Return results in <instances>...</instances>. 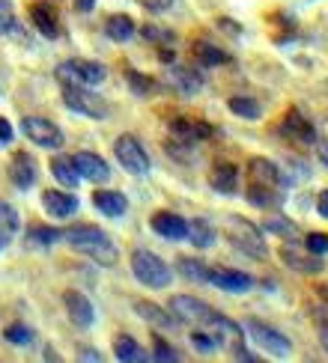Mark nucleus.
Listing matches in <instances>:
<instances>
[{
  "label": "nucleus",
  "instance_id": "obj_1",
  "mask_svg": "<svg viewBox=\"0 0 328 363\" xmlns=\"http://www.w3.org/2000/svg\"><path fill=\"white\" fill-rule=\"evenodd\" d=\"M63 238H66L78 253L89 256V259L99 262V265H104V268L116 265V259H119V250H116L114 241L108 238V233L99 230V226H93V223H78V226H72V230L63 233Z\"/></svg>",
  "mask_w": 328,
  "mask_h": 363
},
{
  "label": "nucleus",
  "instance_id": "obj_2",
  "mask_svg": "<svg viewBox=\"0 0 328 363\" xmlns=\"http://www.w3.org/2000/svg\"><path fill=\"white\" fill-rule=\"evenodd\" d=\"M224 235H227V241L242 250L245 256H253V259H266V235L257 223H251L248 218H239V215H227L224 218Z\"/></svg>",
  "mask_w": 328,
  "mask_h": 363
},
{
  "label": "nucleus",
  "instance_id": "obj_3",
  "mask_svg": "<svg viewBox=\"0 0 328 363\" xmlns=\"http://www.w3.org/2000/svg\"><path fill=\"white\" fill-rule=\"evenodd\" d=\"M63 104L87 119H108L111 116V104L99 93H89L84 84H66L63 86Z\"/></svg>",
  "mask_w": 328,
  "mask_h": 363
},
{
  "label": "nucleus",
  "instance_id": "obj_4",
  "mask_svg": "<svg viewBox=\"0 0 328 363\" xmlns=\"http://www.w3.org/2000/svg\"><path fill=\"white\" fill-rule=\"evenodd\" d=\"M131 274L138 277L143 286H149V289H164V286L170 283L173 271H170V265L164 259H158L155 253L134 250L131 253Z\"/></svg>",
  "mask_w": 328,
  "mask_h": 363
},
{
  "label": "nucleus",
  "instance_id": "obj_5",
  "mask_svg": "<svg viewBox=\"0 0 328 363\" xmlns=\"http://www.w3.org/2000/svg\"><path fill=\"white\" fill-rule=\"evenodd\" d=\"M114 155H116L119 164H123V170L131 173V176H146L149 167H153L146 149L141 146V140L134 138V134H119V138L114 140Z\"/></svg>",
  "mask_w": 328,
  "mask_h": 363
},
{
  "label": "nucleus",
  "instance_id": "obj_6",
  "mask_svg": "<svg viewBox=\"0 0 328 363\" xmlns=\"http://www.w3.org/2000/svg\"><path fill=\"white\" fill-rule=\"evenodd\" d=\"M170 313L176 315L179 322H185L191 328H209L215 319V310L206 304V301L194 298V295H173L170 298Z\"/></svg>",
  "mask_w": 328,
  "mask_h": 363
},
{
  "label": "nucleus",
  "instance_id": "obj_7",
  "mask_svg": "<svg viewBox=\"0 0 328 363\" xmlns=\"http://www.w3.org/2000/svg\"><path fill=\"white\" fill-rule=\"evenodd\" d=\"M57 78L66 84H84V86H96L108 78V69L96 60H66L57 69Z\"/></svg>",
  "mask_w": 328,
  "mask_h": 363
},
{
  "label": "nucleus",
  "instance_id": "obj_8",
  "mask_svg": "<svg viewBox=\"0 0 328 363\" xmlns=\"http://www.w3.org/2000/svg\"><path fill=\"white\" fill-rule=\"evenodd\" d=\"M245 328H248L251 340L257 342L266 354H272V357H290L293 342H290L287 337H283L280 330H275L272 325H266V322H260V319H248V322H245Z\"/></svg>",
  "mask_w": 328,
  "mask_h": 363
},
{
  "label": "nucleus",
  "instance_id": "obj_9",
  "mask_svg": "<svg viewBox=\"0 0 328 363\" xmlns=\"http://www.w3.org/2000/svg\"><path fill=\"white\" fill-rule=\"evenodd\" d=\"M21 128L27 134V140H33L42 149H63V143H66V134L60 131V125L45 116H24Z\"/></svg>",
  "mask_w": 328,
  "mask_h": 363
},
{
  "label": "nucleus",
  "instance_id": "obj_10",
  "mask_svg": "<svg viewBox=\"0 0 328 363\" xmlns=\"http://www.w3.org/2000/svg\"><path fill=\"white\" fill-rule=\"evenodd\" d=\"M209 328H212L209 334L215 337V345H218V349L230 352V354H236L239 349H245V345H242V340H245L242 325H236L233 319H227V315L215 313V319H212V325H209Z\"/></svg>",
  "mask_w": 328,
  "mask_h": 363
},
{
  "label": "nucleus",
  "instance_id": "obj_11",
  "mask_svg": "<svg viewBox=\"0 0 328 363\" xmlns=\"http://www.w3.org/2000/svg\"><path fill=\"white\" fill-rule=\"evenodd\" d=\"M209 286H218L221 292L230 295H245L253 289V277L248 271H236V268H209Z\"/></svg>",
  "mask_w": 328,
  "mask_h": 363
},
{
  "label": "nucleus",
  "instance_id": "obj_12",
  "mask_svg": "<svg viewBox=\"0 0 328 363\" xmlns=\"http://www.w3.org/2000/svg\"><path fill=\"white\" fill-rule=\"evenodd\" d=\"M280 259H283V265H287V268L298 271V274H319V271L325 268L322 256L310 253L307 247L298 250V247L293 245V238H290V245H280Z\"/></svg>",
  "mask_w": 328,
  "mask_h": 363
},
{
  "label": "nucleus",
  "instance_id": "obj_13",
  "mask_svg": "<svg viewBox=\"0 0 328 363\" xmlns=\"http://www.w3.org/2000/svg\"><path fill=\"white\" fill-rule=\"evenodd\" d=\"M63 304H66L69 322H72L75 328H84V330H87L89 325L96 322V310H93V304H89V298H87V295L69 289V292L63 295Z\"/></svg>",
  "mask_w": 328,
  "mask_h": 363
},
{
  "label": "nucleus",
  "instance_id": "obj_14",
  "mask_svg": "<svg viewBox=\"0 0 328 363\" xmlns=\"http://www.w3.org/2000/svg\"><path fill=\"white\" fill-rule=\"evenodd\" d=\"M280 134H287L290 140H298V143H313L317 140V131H313V123L298 111V108H290L283 113V123H280Z\"/></svg>",
  "mask_w": 328,
  "mask_h": 363
},
{
  "label": "nucleus",
  "instance_id": "obj_15",
  "mask_svg": "<svg viewBox=\"0 0 328 363\" xmlns=\"http://www.w3.org/2000/svg\"><path fill=\"white\" fill-rule=\"evenodd\" d=\"M170 134L179 143H200L212 134V125L200 123V119H191V116H176L170 119Z\"/></svg>",
  "mask_w": 328,
  "mask_h": 363
},
{
  "label": "nucleus",
  "instance_id": "obj_16",
  "mask_svg": "<svg viewBox=\"0 0 328 363\" xmlns=\"http://www.w3.org/2000/svg\"><path fill=\"white\" fill-rule=\"evenodd\" d=\"M149 226H153V233L168 238V241H182L188 238V220L173 215V211H158V215H153V220H149Z\"/></svg>",
  "mask_w": 328,
  "mask_h": 363
},
{
  "label": "nucleus",
  "instance_id": "obj_17",
  "mask_svg": "<svg viewBox=\"0 0 328 363\" xmlns=\"http://www.w3.org/2000/svg\"><path fill=\"white\" fill-rule=\"evenodd\" d=\"M9 182L18 191H27L30 185H33V182H36V161H33V155H27V152H15L12 155Z\"/></svg>",
  "mask_w": 328,
  "mask_h": 363
},
{
  "label": "nucleus",
  "instance_id": "obj_18",
  "mask_svg": "<svg viewBox=\"0 0 328 363\" xmlns=\"http://www.w3.org/2000/svg\"><path fill=\"white\" fill-rule=\"evenodd\" d=\"M72 161H75V167H78V173L84 179H89V182H96V185L111 179V167L96 152H78V155H72Z\"/></svg>",
  "mask_w": 328,
  "mask_h": 363
},
{
  "label": "nucleus",
  "instance_id": "obj_19",
  "mask_svg": "<svg viewBox=\"0 0 328 363\" xmlns=\"http://www.w3.org/2000/svg\"><path fill=\"white\" fill-rule=\"evenodd\" d=\"M248 182H251V185L280 188V170H278V164L268 161V158H251L248 161Z\"/></svg>",
  "mask_w": 328,
  "mask_h": 363
},
{
  "label": "nucleus",
  "instance_id": "obj_20",
  "mask_svg": "<svg viewBox=\"0 0 328 363\" xmlns=\"http://www.w3.org/2000/svg\"><path fill=\"white\" fill-rule=\"evenodd\" d=\"M209 185H212V191L218 194H236V185H239V170L236 164L230 161H218L212 170H209Z\"/></svg>",
  "mask_w": 328,
  "mask_h": 363
},
{
  "label": "nucleus",
  "instance_id": "obj_21",
  "mask_svg": "<svg viewBox=\"0 0 328 363\" xmlns=\"http://www.w3.org/2000/svg\"><path fill=\"white\" fill-rule=\"evenodd\" d=\"M42 206L51 211L54 218H69L78 211V196H72L66 191H45L42 194Z\"/></svg>",
  "mask_w": 328,
  "mask_h": 363
},
{
  "label": "nucleus",
  "instance_id": "obj_22",
  "mask_svg": "<svg viewBox=\"0 0 328 363\" xmlns=\"http://www.w3.org/2000/svg\"><path fill=\"white\" fill-rule=\"evenodd\" d=\"M93 206L108 218H123L126 208H129V200L119 191H96L93 194Z\"/></svg>",
  "mask_w": 328,
  "mask_h": 363
},
{
  "label": "nucleus",
  "instance_id": "obj_23",
  "mask_svg": "<svg viewBox=\"0 0 328 363\" xmlns=\"http://www.w3.org/2000/svg\"><path fill=\"white\" fill-rule=\"evenodd\" d=\"M30 21L36 24V30L45 36V39H54L57 33H60V27H57V15H54V9L48 6V4H33L30 6Z\"/></svg>",
  "mask_w": 328,
  "mask_h": 363
},
{
  "label": "nucleus",
  "instance_id": "obj_24",
  "mask_svg": "<svg viewBox=\"0 0 328 363\" xmlns=\"http://www.w3.org/2000/svg\"><path fill=\"white\" fill-rule=\"evenodd\" d=\"M134 313H138L141 319H146L149 325H155V328H173L176 325V315L170 310L153 304V301H138V304H134Z\"/></svg>",
  "mask_w": 328,
  "mask_h": 363
},
{
  "label": "nucleus",
  "instance_id": "obj_25",
  "mask_svg": "<svg viewBox=\"0 0 328 363\" xmlns=\"http://www.w3.org/2000/svg\"><path fill=\"white\" fill-rule=\"evenodd\" d=\"M248 200L253 203V206H260V208H278L280 203H283V194H280V188H268V185H251L248 182Z\"/></svg>",
  "mask_w": 328,
  "mask_h": 363
},
{
  "label": "nucleus",
  "instance_id": "obj_26",
  "mask_svg": "<svg viewBox=\"0 0 328 363\" xmlns=\"http://www.w3.org/2000/svg\"><path fill=\"white\" fill-rule=\"evenodd\" d=\"M114 357H116L119 363H143V360H146V352H143L129 334H123V337L114 340Z\"/></svg>",
  "mask_w": 328,
  "mask_h": 363
},
{
  "label": "nucleus",
  "instance_id": "obj_27",
  "mask_svg": "<svg viewBox=\"0 0 328 363\" xmlns=\"http://www.w3.org/2000/svg\"><path fill=\"white\" fill-rule=\"evenodd\" d=\"M51 176H54L63 188H78V179H81L78 167H75V161H72V158H63V155L51 161Z\"/></svg>",
  "mask_w": 328,
  "mask_h": 363
},
{
  "label": "nucleus",
  "instance_id": "obj_28",
  "mask_svg": "<svg viewBox=\"0 0 328 363\" xmlns=\"http://www.w3.org/2000/svg\"><path fill=\"white\" fill-rule=\"evenodd\" d=\"M170 81H173L179 89H182L185 96H194V93H197V89L203 86L200 74L194 72V69H182V66H173V69H170Z\"/></svg>",
  "mask_w": 328,
  "mask_h": 363
},
{
  "label": "nucleus",
  "instance_id": "obj_29",
  "mask_svg": "<svg viewBox=\"0 0 328 363\" xmlns=\"http://www.w3.org/2000/svg\"><path fill=\"white\" fill-rule=\"evenodd\" d=\"M104 33L114 42H129L134 36V21L129 15H114V18H108V24H104Z\"/></svg>",
  "mask_w": 328,
  "mask_h": 363
},
{
  "label": "nucleus",
  "instance_id": "obj_30",
  "mask_svg": "<svg viewBox=\"0 0 328 363\" xmlns=\"http://www.w3.org/2000/svg\"><path fill=\"white\" fill-rule=\"evenodd\" d=\"M188 238H191V245L194 247H200V250H206V247H212L215 245V230L209 226L206 220H191L188 223Z\"/></svg>",
  "mask_w": 328,
  "mask_h": 363
},
{
  "label": "nucleus",
  "instance_id": "obj_31",
  "mask_svg": "<svg viewBox=\"0 0 328 363\" xmlns=\"http://www.w3.org/2000/svg\"><path fill=\"white\" fill-rule=\"evenodd\" d=\"M227 108L236 113V116H242V119H248V123H253V119H260V101H253V99H248V96H233L230 101H227Z\"/></svg>",
  "mask_w": 328,
  "mask_h": 363
},
{
  "label": "nucleus",
  "instance_id": "obj_32",
  "mask_svg": "<svg viewBox=\"0 0 328 363\" xmlns=\"http://www.w3.org/2000/svg\"><path fill=\"white\" fill-rule=\"evenodd\" d=\"M179 274L194 283H209V265L200 259H191V256H182L179 259Z\"/></svg>",
  "mask_w": 328,
  "mask_h": 363
},
{
  "label": "nucleus",
  "instance_id": "obj_33",
  "mask_svg": "<svg viewBox=\"0 0 328 363\" xmlns=\"http://www.w3.org/2000/svg\"><path fill=\"white\" fill-rule=\"evenodd\" d=\"M194 57H197L203 66H218V63H227V60H230L227 54L218 48V45H209V42H197V45H194Z\"/></svg>",
  "mask_w": 328,
  "mask_h": 363
},
{
  "label": "nucleus",
  "instance_id": "obj_34",
  "mask_svg": "<svg viewBox=\"0 0 328 363\" xmlns=\"http://www.w3.org/2000/svg\"><path fill=\"white\" fill-rule=\"evenodd\" d=\"M18 233V211L6 200H0V238H12Z\"/></svg>",
  "mask_w": 328,
  "mask_h": 363
},
{
  "label": "nucleus",
  "instance_id": "obj_35",
  "mask_svg": "<svg viewBox=\"0 0 328 363\" xmlns=\"http://www.w3.org/2000/svg\"><path fill=\"white\" fill-rule=\"evenodd\" d=\"M260 230H263V233H278V235H283V238H295V235H298L295 223H290L287 218H280V215L268 218V220L260 226Z\"/></svg>",
  "mask_w": 328,
  "mask_h": 363
},
{
  "label": "nucleus",
  "instance_id": "obj_36",
  "mask_svg": "<svg viewBox=\"0 0 328 363\" xmlns=\"http://www.w3.org/2000/svg\"><path fill=\"white\" fill-rule=\"evenodd\" d=\"M4 337L12 342V345H30L33 342V328H27V325H9L6 330H4Z\"/></svg>",
  "mask_w": 328,
  "mask_h": 363
},
{
  "label": "nucleus",
  "instance_id": "obj_37",
  "mask_svg": "<svg viewBox=\"0 0 328 363\" xmlns=\"http://www.w3.org/2000/svg\"><path fill=\"white\" fill-rule=\"evenodd\" d=\"M63 238V233L60 230H54V226H33V230H30V241H36V245H57V241Z\"/></svg>",
  "mask_w": 328,
  "mask_h": 363
},
{
  "label": "nucleus",
  "instance_id": "obj_38",
  "mask_svg": "<svg viewBox=\"0 0 328 363\" xmlns=\"http://www.w3.org/2000/svg\"><path fill=\"white\" fill-rule=\"evenodd\" d=\"M153 352H155L153 357H155L158 363H176V360H179V354H176V352H173V349H170V345H168V342H164V340H161L158 334L153 337Z\"/></svg>",
  "mask_w": 328,
  "mask_h": 363
},
{
  "label": "nucleus",
  "instance_id": "obj_39",
  "mask_svg": "<svg viewBox=\"0 0 328 363\" xmlns=\"http://www.w3.org/2000/svg\"><path fill=\"white\" fill-rule=\"evenodd\" d=\"M305 247H307L310 253H317V256H325V253H328V235H325V233H310V235H305Z\"/></svg>",
  "mask_w": 328,
  "mask_h": 363
},
{
  "label": "nucleus",
  "instance_id": "obj_40",
  "mask_svg": "<svg viewBox=\"0 0 328 363\" xmlns=\"http://www.w3.org/2000/svg\"><path fill=\"white\" fill-rule=\"evenodd\" d=\"M129 84L134 89V96H149V89H153V81L143 78V74H138V72H129Z\"/></svg>",
  "mask_w": 328,
  "mask_h": 363
},
{
  "label": "nucleus",
  "instance_id": "obj_41",
  "mask_svg": "<svg viewBox=\"0 0 328 363\" xmlns=\"http://www.w3.org/2000/svg\"><path fill=\"white\" fill-rule=\"evenodd\" d=\"M191 342H194V349H200V352H212V349H218V345H215V337L212 334H200V330H194V334H191Z\"/></svg>",
  "mask_w": 328,
  "mask_h": 363
},
{
  "label": "nucleus",
  "instance_id": "obj_42",
  "mask_svg": "<svg viewBox=\"0 0 328 363\" xmlns=\"http://www.w3.org/2000/svg\"><path fill=\"white\" fill-rule=\"evenodd\" d=\"M143 36H146V39H153V42H173V33H170V30H161V27H153V24H146V27H143Z\"/></svg>",
  "mask_w": 328,
  "mask_h": 363
},
{
  "label": "nucleus",
  "instance_id": "obj_43",
  "mask_svg": "<svg viewBox=\"0 0 328 363\" xmlns=\"http://www.w3.org/2000/svg\"><path fill=\"white\" fill-rule=\"evenodd\" d=\"M12 6H9V0H0V33H6V30L12 27Z\"/></svg>",
  "mask_w": 328,
  "mask_h": 363
},
{
  "label": "nucleus",
  "instance_id": "obj_44",
  "mask_svg": "<svg viewBox=\"0 0 328 363\" xmlns=\"http://www.w3.org/2000/svg\"><path fill=\"white\" fill-rule=\"evenodd\" d=\"M138 4L146 6L149 12H168V9L176 4V0H138Z\"/></svg>",
  "mask_w": 328,
  "mask_h": 363
},
{
  "label": "nucleus",
  "instance_id": "obj_45",
  "mask_svg": "<svg viewBox=\"0 0 328 363\" xmlns=\"http://www.w3.org/2000/svg\"><path fill=\"white\" fill-rule=\"evenodd\" d=\"M9 140H12V125L6 123V119H4V116H0V143H4V146H6Z\"/></svg>",
  "mask_w": 328,
  "mask_h": 363
},
{
  "label": "nucleus",
  "instance_id": "obj_46",
  "mask_svg": "<svg viewBox=\"0 0 328 363\" xmlns=\"http://www.w3.org/2000/svg\"><path fill=\"white\" fill-rule=\"evenodd\" d=\"M317 208H319V215H322V218H328V191H319V196H317Z\"/></svg>",
  "mask_w": 328,
  "mask_h": 363
},
{
  "label": "nucleus",
  "instance_id": "obj_47",
  "mask_svg": "<svg viewBox=\"0 0 328 363\" xmlns=\"http://www.w3.org/2000/svg\"><path fill=\"white\" fill-rule=\"evenodd\" d=\"M317 155H319V164H325V167H328V140L317 143Z\"/></svg>",
  "mask_w": 328,
  "mask_h": 363
},
{
  "label": "nucleus",
  "instance_id": "obj_48",
  "mask_svg": "<svg viewBox=\"0 0 328 363\" xmlns=\"http://www.w3.org/2000/svg\"><path fill=\"white\" fill-rule=\"evenodd\" d=\"M93 6H96V0H75V9L78 12H89Z\"/></svg>",
  "mask_w": 328,
  "mask_h": 363
},
{
  "label": "nucleus",
  "instance_id": "obj_49",
  "mask_svg": "<svg viewBox=\"0 0 328 363\" xmlns=\"http://www.w3.org/2000/svg\"><path fill=\"white\" fill-rule=\"evenodd\" d=\"M81 360H99V354H96V352H93V349H87V352H84V354H81Z\"/></svg>",
  "mask_w": 328,
  "mask_h": 363
},
{
  "label": "nucleus",
  "instance_id": "obj_50",
  "mask_svg": "<svg viewBox=\"0 0 328 363\" xmlns=\"http://www.w3.org/2000/svg\"><path fill=\"white\" fill-rule=\"evenodd\" d=\"M45 360H60V357H57V352H51V349H45Z\"/></svg>",
  "mask_w": 328,
  "mask_h": 363
},
{
  "label": "nucleus",
  "instance_id": "obj_51",
  "mask_svg": "<svg viewBox=\"0 0 328 363\" xmlns=\"http://www.w3.org/2000/svg\"><path fill=\"white\" fill-rule=\"evenodd\" d=\"M322 345H325V352H328V328L322 330Z\"/></svg>",
  "mask_w": 328,
  "mask_h": 363
},
{
  "label": "nucleus",
  "instance_id": "obj_52",
  "mask_svg": "<svg viewBox=\"0 0 328 363\" xmlns=\"http://www.w3.org/2000/svg\"><path fill=\"white\" fill-rule=\"evenodd\" d=\"M0 245H4V241H0Z\"/></svg>",
  "mask_w": 328,
  "mask_h": 363
}]
</instances>
